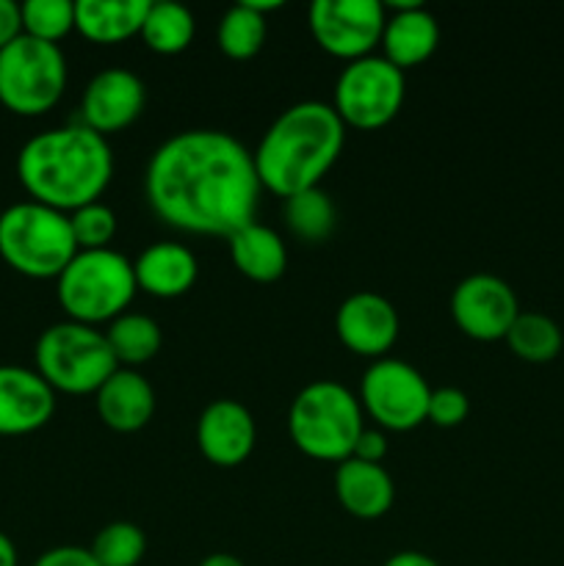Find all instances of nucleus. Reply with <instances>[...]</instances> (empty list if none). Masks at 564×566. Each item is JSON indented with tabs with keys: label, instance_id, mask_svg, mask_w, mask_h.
Masks as SVG:
<instances>
[{
	"label": "nucleus",
	"instance_id": "19",
	"mask_svg": "<svg viewBox=\"0 0 564 566\" xmlns=\"http://www.w3.org/2000/svg\"><path fill=\"white\" fill-rule=\"evenodd\" d=\"M133 274H136V285L153 296H182L197 282V254L182 243L158 241L133 260Z\"/></svg>",
	"mask_w": 564,
	"mask_h": 566
},
{
	"label": "nucleus",
	"instance_id": "13",
	"mask_svg": "<svg viewBox=\"0 0 564 566\" xmlns=\"http://www.w3.org/2000/svg\"><path fill=\"white\" fill-rule=\"evenodd\" d=\"M144 99H147V92L136 72L122 70V66L103 70L88 81L83 92L81 122L100 136L116 133L138 119Z\"/></svg>",
	"mask_w": 564,
	"mask_h": 566
},
{
	"label": "nucleus",
	"instance_id": "14",
	"mask_svg": "<svg viewBox=\"0 0 564 566\" xmlns=\"http://www.w3.org/2000/svg\"><path fill=\"white\" fill-rule=\"evenodd\" d=\"M258 426L252 412L232 398H216L197 420V446L208 462L236 468L254 451Z\"/></svg>",
	"mask_w": 564,
	"mask_h": 566
},
{
	"label": "nucleus",
	"instance_id": "32",
	"mask_svg": "<svg viewBox=\"0 0 564 566\" xmlns=\"http://www.w3.org/2000/svg\"><path fill=\"white\" fill-rule=\"evenodd\" d=\"M33 566H100V564L97 558L92 556L88 547L61 545V547H50V551H44L42 556L33 562Z\"/></svg>",
	"mask_w": 564,
	"mask_h": 566
},
{
	"label": "nucleus",
	"instance_id": "37",
	"mask_svg": "<svg viewBox=\"0 0 564 566\" xmlns=\"http://www.w3.org/2000/svg\"><path fill=\"white\" fill-rule=\"evenodd\" d=\"M199 566H247L241 562V558H236L232 553H210V556H205Z\"/></svg>",
	"mask_w": 564,
	"mask_h": 566
},
{
	"label": "nucleus",
	"instance_id": "4",
	"mask_svg": "<svg viewBox=\"0 0 564 566\" xmlns=\"http://www.w3.org/2000/svg\"><path fill=\"white\" fill-rule=\"evenodd\" d=\"M363 403L346 385L332 379L310 381L296 392L288 412L291 440L304 457L337 462L352 457L363 423Z\"/></svg>",
	"mask_w": 564,
	"mask_h": 566
},
{
	"label": "nucleus",
	"instance_id": "25",
	"mask_svg": "<svg viewBox=\"0 0 564 566\" xmlns=\"http://www.w3.org/2000/svg\"><path fill=\"white\" fill-rule=\"evenodd\" d=\"M503 340L509 343L514 357L536 365L556 359L564 346L562 326H558L551 315L536 313V310H520V315L514 318V324L509 326Z\"/></svg>",
	"mask_w": 564,
	"mask_h": 566
},
{
	"label": "nucleus",
	"instance_id": "10",
	"mask_svg": "<svg viewBox=\"0 0 564 566\" xmlns=\"http://www.w3.org/2000/svg\"><path fill=\"white\" fill-rule=\"evenodd\" d=\"M359 403L382 429L409 431L429 415L431 387L418 368L396 357H379L359 381Z\"/></svg>",
	"mask_w": 564,
	"mask_h": 566
},
{
	"label": "nucleus",
	"instance_id": "5",
	"mask_svg": "<svg viewBox=\"0 0 564 566\" xmlns=\"http://www.w3.org/2000/svg\"><path fill=\"white\" fill-rule=\"evenodd\" d=\"M81 252L72 235L70 213L42 202H17L0 213V258L31 280H59Z\"/></svg>",
	"mask_w": 564,
	"mask_h": 566
},
{
	"label": "nucleus",
	"instance_id": "8",
	"mask_svg": "<svg viewBox=\"0 0 564 566\" xmlns=\"http://www.w3.org/2000/svg\"><path fill=\"white\" fill-rule=\"evenodd\" d=\"M66 88V59L59 44L20 33L0 50V105L17 116L53 108Z\"/></svg>",
	"mask_w": 564,
	"mask_h": 566
},
{
	"label": "nucleus",
	"instance_id": "27",
	"mask_svg": "<svg viewBox=\"0 0 564 566\" xmlns=\"http://www.w3.org/2000/svg\"><path fill=\"white\" fill-rule=\"evenodd\" d=\"M216 39H219L221 53L230 55V59H252L265 42V14H260L252 3L241 0L224 11Z\"/></svg>",
	"mask_w": 564,
	"mask_h": 566
},
{
	"label": "nucleus",
	"instance_id": "1",
	"mask_svg": "<svg viewBox=\"0 0 564 566\" xmlns=\"http://www.w3.org/2000/svg\"><path fill=\"white\" fill-rule=\"evenodd\" d=\"M254 155L224 130H182L153 153L144 177L149 208L164 224L197 235H236L258 213Z\"/></svg>",
	"mask_w": 564,
	"mask_h": 566
},
{
	"label": "nucleus",
	"instance_id": "17",
	"mask_svg": "<svg viewBox=\"0 0 564 566\" xmlns=\"http://www.w3.org/2000/svg\"><path fill=\"white\" fill-rule=\"evenodd\" d=\"M440 42V25L429 9L418 3H393V14H387L382 28V50L390 64L398 70H409L429 59Z\"/></svg>",
	"mask_w": 564,
	"mask_h": 566
},
{
	"label": "nucleus",
	"instance_id": "7",
	"mask_svg": "<svg viewBox=\"0 0 564 566\" xmlns=\"http://www.w3.org/2000/svg\"><path fill=\"white\" fill-rule=\"evenodd\" d=\"M33 359H36V374L53 390L70 392V396L97 392L119 368L105 340V332H100L97 326L77 324V321L48 326L39 335Z\"/></svg>",
	"mask_w": 564,
	"mask_h": 566
},
{
	"label": "nucleus",
	"instance_id": "3",
	"mask_svg": "<svg viewBox=\"0 0 564 566\" xmlns=\"http://www.w3.org/2000/svg\"><path fill=\"white\" fill-rule=\"evenodd\" d=\"M346 142V125L337 111L321 99H304L282 111L254 149L260 186L288 199L318 188L335 166Z\"/></svg>",
	"mask_w": 564,
	"mask_h": 566
},
{
	"label": "nucleus",
	"instance_id": "15",
	"mask_svg": "<svg viewBox=\"0 0 564 566\" xmlns=\"http://www.w3.org/2000/svg\"><path fill=\"white\" fill-rule=\"evenodd\" d=\"M335 332L346 348L379 359L398 337V313L393 302L370 291L343 298L335 315Z\"/></svg>",
	"mask_w": 564,
	"mask_h": 566
},
{
	"label": "nucleus",
	"instance_id": "11",
	"mask_svg": "<svg viewBox=\"0 0 564 566\" xmlns=\"http://www.w3.org/2000/svg\"><path fill=\"white\" fill-rule=\"evenodd\" d=\"M307 20L321 50L357 61L382 42L387 9L379 0H315Z\"/></svg>",
	"mask_w": 564,
	"mask_h": 566
},
{
	"label": "nucleus",
	"instance_id": "28",
	"mask_svg": "<svg viewBox=\"0 0 564 566\" xmlns=\"http://www.w3.org/2000/svg\"><path fill=\"white\" fill-rule=\"evenodd\" d=\"M88 551L100 566H136L147 553V536L133 523H111L100 528Z\"/></svg>",
	"mask_w": 564,
	"mask_h": 566
},
{
	"label": "nucleus",
	"instance_id": "22",
	"mask_svg": "<svg viewBox=\"0 0 564 566\" xmlns=\"http://www.w3.org/2000/svg\"><path fill=\"white\" fill-rule=\"evenodd\" d=\"M227 243H230V258L236 269L249 280L274 282L285 274L288 249L280 232L271 227L252 221V224L241 227L236 235L227 238Z\"/></svg>",
	"mask_w": 564,
	"mask_h": 566
},
{
	"label": "nucleus",
	"instance_id": "6",
	"mask_svg": "<svg viewBox=\"0 0 564 566\" xmlns=\"http://www.w3.org/2000/svg\"><path fill=\"white\" fill-rule=\"evenodd\" d=\"M59 302L70 321L97 326L127 313V304L136 296L133 263L116 249H81L61 271Z\"/></svg>",
	"mask_w": 564,
	"mask_h": 566
},
{
	"label": "nucleus",
	"instance_id": "30",
	"mask_svg": "<svg viewBox=\"0 0 564 566\" xmlns=\"http://www.w3.org/2000/svg\"><path fill=\"white\" fill-rule=\"evenodd\" d=\"M77 249H108L116 235V216L105 202H88L70 213Z\"/></svg>",
	"mask_w": 564,
	"mask_h": 566
},
{
	"label": "nucleus",
	"instance_id": "31",
	"mask_svg": "<svg viewBox=\"0 0 564 566\" xmlns=\"http://www.w3.org/2000/svg\"><path fill=\"white\" fill-rule=\"evenodd\" d=\"M470 412V401L459 387H437L431 390L429 398V415L426 420H431L440 429H453V426L464 423Z\"/></svg>",
	"mask_w": 564,
	"mask_h": 566
},
{
	"label": "nucleus",
	"instance_id": "24",
	"mask_svg": "<svg viewBox=\"0 0 564 566\" xmlns=\"http://www.w3.org/2000/svg\"><path fill=\"white\" fill-rule=\"evenodd\" d=\"M105 340L119 368H136L158 354L160 326L144 313H122L108 324Z\"/></svg>",
	"mask_w": 564,
	"mask_h": 566
},
{
	"label": "nucleus",
	"instance_id": "36",
	"mask_svg": "<svg viewBox=\"0 0 564 566\" xmlns=\"http://www.w3.org/2000/svg\"><path fill=\"white\" fill-rule=\"evenodd\" d=\"M17 564H20V558H17L14 542L0 531V566H17Z\"/></svg>",
	"mask_w": 564,
	"mask_h": 566
},
{
	"label": "nucleus",
	"instance_id": "16",
	"mask_svg": "<svg viewBox=\"0 0 564 566\" xmlns=\"http://www.w3.org/2000/svg\"><path fill=\"white\" fill-rule=\"evenodd\" d=\"M55 412V390L36 368L0 365V437L39 431Z\"/></svg>",
	"mask_w": 564,
	"mask_h": 566
},
{
	"label": "nucleus",
	"instance_id": "34",
	"mask_svg": "<svg viewBox=\"0 0 564 566\" xmlns=\"http://www.w3.org/2000/svg\"><path fill=\"white\" fill-rule=\"evenodd\" d=\"M22 33V14L14 0H0V50Z\"/></svg>",
	"mask_w": 564,
	"mask_h": 566
},
{
	"label": "nucleus",
	"instance_id": "2",
	"mask_svg": "<svg viewBox=\"0 0 564 566\" xmlns=\"http://www.w3.org/2000/svg\"><path fill=\"white\" fill-rule=\"evenodd\" d=\"M114 175V153L105 136L83 122L50 127L22 144L17 177L33 202L72 213L97 202Z\"/></svg>",
	"mask_w": 564,
	"mask_h": 566
},
{
	"label": "nucleus",
	"instance_id": "35",
	"mask_svg": "<svg viewBox=\"0 0 564 566\" xmlns=\"http://www.w3.org/2000/svg\"><path fill=\"white\" fill-rule=\"evenodd\" d=\"M385 566H440V564H437L431 556H426V553L404 551V553H396V556L387 558Z\"/></svg>",
	"mask_w": 564,
	"mask_h": 566
},
{
	"label": "nucleus",
	"instance_id": "29",
	"mask_svg": "<svg viewBox=\"0 0 564 566\" xmlns=\"http://www.w3.org/2000/svg\"><path fill=\"white\" fill-rule=\"evenodd\" d=\"M22 33L42 42L59 44L75 28V3L72 0H25L20 6Z\"/></svg>",
	"mask_w": 564,
	"mask_h": 566
},
{
	"label": "nucleus",
	"instance_id": "12",
	"mask_svg": "<svg viewBox=\"0 0 564 566\" xmlns=\"http://www.w3.org/2000/svg\"><path fill=\"white\" fill-rule=\"evenodd\" d=\"M451 315L459 329L481 343L503 340L520 315L512 285L495 274H470L453 287Z\"/></svg>",
	"mask_w": 564,
	"mask_h": 566
},
{
	"label": "nucleus",
	"instance_id": "18",
	"mask_svg": "<svg viewBox=\"0 0 564 566\" xmlns=\"http://www.w3.org/2000/svg\"><path fill=\"white\" fill-rule=\"evenodd\" d=\"M97 415L108 429L130 434L144 429L155 412V390L138 370L116 368L111 379L94 392Z\"/></svg>",
	"mask_w": 564,
	"mask_h": 566
},
{
	"label": "nucleus",
	"instance_id": "9",
	"mask_svg": "<svg viewBox=\"0 0 564 566\" xmlns=\"http://www.w3.org/2000/svg\"><path fill=\"white\" fill-rule=\"evenodd\" d=\"M404 92V70L385 59V55H363L357 61H348L335 83V103L343 125L359 127V130H374L396 119L401 111Z\"/></svg>",
	"mask_w": 564,
	"mask_h": 566
},
{
	"label": "nucleus",
	"instance_id": "23",
	"mask_svg": "<svg viewBox=\"0 0 564 566\" xmlns=\"http://www.w3.org/2000/svg\"><path fill=\"white\" fill-rule=\"evenodd\" d=\"M194 31H197V20H194V11L186 3L155 0V3H149L147 17H144L142 39L155 53L175 55L191 44Z\"/></svg>",
	"mask_w": 564,
	"mask_h": 566
},
{
	"label": "nucleus",
	"instance_id": "21",
	"mask_svg": "<svg viewBox=\"0 0 564 566\" xmlns=\"http://www.w3.org/2000/svg\"><path fill=\"white\" fill-rule=\"evenodd\" d=\"M149 0H77L75 28L86 39L114 44L142 33Z\"/></svg>",
	"mask_w": 564,
	"mask_h": 566
},
{
	"label": "nucleus",
	"instance_id": "26",
	"mask_svg": "<svg viewBox=\"0 0 564 566\" xmlns=\"http://www.w3.org/2000/svg\"><path fill=\"white\" fill-rule=\"evenodd\" d=\"M282 213H285L288 230L304 243L326 241L332 235V230H335L337 221L332 197L326 191H321V186L288 197Z\"/></svg>",
	"mask_w": 564,
	"mask_h": 566
},
{
	"label": "nucleus",
	"instance_id": "33",
	"mask_svg": "<svg viewBox=\"0 0 564 566\" xmlns=\"http://www.w3.org/2000/svg\"><path fill=\"white\" fill-rule=\"evenodd\" d=\"M387 457V437L382 434L379 429H363L359 431L357 442H354L352 459H359V462L382 464Z\"/></svg>",
	"mask_w": 564,
	"mask_h": 566
},
{
	"label": "nucleus",
	"instance_id": "20",
	"mask_svg": "<svg viewBox=\"0 0 564 566\" xmlns=\"http://www.w3.org/2000/svg\"><path fill=\"white\" fill-rule=\"evenodd\" d=\"M335 492L341 506L359 520H376L390 512L396 486L385 464L343 459L335 470Z\"/></svg>",
	"mask_w": 564,
	"mask_h": 566
}]
</instances>
